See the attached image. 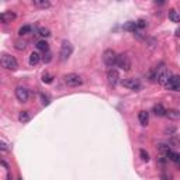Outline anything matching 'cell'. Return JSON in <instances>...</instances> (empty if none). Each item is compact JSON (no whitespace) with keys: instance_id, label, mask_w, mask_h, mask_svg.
I'll return each mask as SVG.
<instances>
[{"instance_id":"cell-1","label":"cell","mask_w":180,"mask_h":180,"mask_svg":"<svg viewBox=\"0 0 180 180\" xmlns=\"http://www.w3.org/2000/svg\"><path fill=\"white\" fill-rule=\"evenodd\" d=\"M153 79H155L159 85H165V86L168 85L169 79H170V75H169L168 69L165 68V65H159L158 68H156L155 75H153Z\"/></svg>"},{"instance_id":"cell-2","label":"cell","mask_w":180,"mask_h":180,"mask_svg":"<svg viewBox=\"0 0 180 180\" xmlns=\"http://www.w3.org/2000/svg\"><path fill=\"white\" fill-rule=\"evenodd\" d=\"M2 66L7 70H16L18 68V63H17V59L8 53H3L2 55Z\"/></svg>"},{"instance_id":"cell-3","label":"cell","mask_w":180,"mask_h":180,"mask_svg":"<svg viewBox=\"0 0 180 180\" xmlns=\"http://www.w3.org/2000/svg\"><path fill=\"white\" fill-rule=\"evenodd\" d=\"M63 82L70 87H78L83 83V79H82V76H79L78 73H68L65 78H63Z\"/></svg>"},{"instance_id":"cell-4","label":"cell","mask_w":180,"mask_h":180,"mask_svg":"<svg viewBox=\"0 0 180 180\" xmlns=\"http://www.w3.org/2000/svg\"><path fill=\"white\" fill-rule=\"evenodd\" d=\"M72 52H73V45L70 44L69 41L62 42L61 51H59V58H61V61H66V59L72 55Z\"/></svg>"},{"instance_id":"cell-5","label":"cell","mask_w":180,"mask_h":180,"mask_svg":"<svg viewBox=\"0 0 180 180\" xmlns=\"http://www.w3.org/2000/svg\"><path fill=\"white\" fill-rule=\"evenodd\" d=\"M117 53L113 51V49H106L104 52H103V61H104V63H106L107 66H110V68H113V66L117 63Z\"/></svg>"},{"instance_id":"cell-6","label":"cell","mask_w":180,"mask_h":180,"mask_svg":"<svg viewBox=\"0 0 180 180\" xmlns=\"http://www.w3.org/2000/svg\"><path fill=\"white\" fill-rule=\"evenodd\" d=\"M115 65L123 70H130L131 69V59L125 53H120L118 56H117V63Z\"/></svg>"},{"instance_id":"cell-7","label":"cell","mask_w":180,"mask_h":180,"mask_svg":"<svg viewBox=\"0 0 180 180\" xmlns=\"http://www.w3.org/2000/svg\"><path fill=\"white\" fill-rule=\"evenodd\" d=\"M121 85H123L124 87L130 89V90H139L141 89V82H139L138 79H135V78L124 79V80H121Z\"/></svg>"},{"instance_id":"cell-8","label":"cell","mask_w":180,"mask_h":180,"mask_svg":"<svg viewBox=\"0 0 180 180\" xmlns=\"http://www.w3.org/2000/svg\"><path fill=\"white\" fill-rule=\"evenodd\" d=\"M16 97H17V100H18V101L25 103L27 100H28V97H30L28 89H25V87H23V86H18L16 89Z\"/></svg>"},{"instance_id":"cell-9","label":"cell","mask_w":180,"mask_h":180,"mask_svg":"<svg viewBox=\"0 0 180 180\" xmlns=\"http://www.w3.org/2000/svg\"><path fill=\"white\" fill-rule=\"evenodd\" d=\"M166 86H168V89L173 90V92H180V76H177V75L170 76Z\"/></svg>"},{"instance_id":"cell-10","label":"cell","mask_w":180,"mask_h":180,"mask_svg":"<svg viewBox=\"0 0 180 180\" xmlns=\"http://www.w3.org/2000/svg\"><path fill=\"white\" fill-rule=\"evenodd\" d=\"M107 79H108V83L115 86L117 83L120 82V73L117 69H110L108 70V73H107Z\"/></svg>"},{"instance_id":"cell-11","label":"cell","mask_w":180,"mask_h":180,"mask_svg":"<svg viewBox=\"0 0 180 180\" xmlns=\"http://www.w3.org/2000/svg\"><path fill=\"white\" fill-rule=\"evenodd\" d=\"M14 18H16V14L13 11H4V13H2V16H0V20H2L3 24L11 23V20H14Z\"/></svg>"},{"instance_id":"cell-12","label":"cell","mask_w":180,"mask_h":180,"mask_svg":"<svg viewBox=\"0 0 180 180\" xmlns=\"http://www.w3.org/2000/svg\"><path fill=\"white\" fill-rule=\"evenodd\" d=\"M153 113H155V115H158V117H165L166 113H168V110H166L162 104H155V106H153Z\"/></svg>"},{"instance_id":"cell-13","label":"cell","mask_w":180,"mask_h":180,"mask_svg":"<svg viewBox=\"0 0 180 180\" xmlns=\"http://www.w3.org/2000/svg\"><path fill=\"white\" fill-rule=\"evenodd\" d=\"M138 120H139V124L145 127V125H148V123H149V114H148L146 111H139Z\"/></svg>"},{"instance_id":"cell-14","label":"cell","mask_w":180,"mask_h":180,"mask_svg":"<svg viewBox=\"0 0 180 180\" xmlns=\"http://www.w3.org/2000/svg\"><path fill=\"white\" fill-rule=\"evenodd\" d=\"M168 16H169V20L173 21V23H180V14L176 11V10H169L168 13Z\"/></svg>"},{"instance_id":"cell-15","label":"cell","mask_w":180,"mask_h":180,"mask_svg":"<svg viewBox=\"0 0 180 180\" xmlns=\"http://www.w3.org/2000/svg\"><path fill=\"white\" fill-rule=\"evenodd\" d=\"M42 58H41V55L38 52H33L31 55H30V65H37V63H40V61H41Z\"/></svg>"},{"instance_id":"cell-16","label":"cell","mask_w":180,"mask_h":180,"mask_svg":"<svg viewBox=\"0 0 180 180\" xmlns=\"http://www.w3.org/2000/svg\"><path fill=\"white\" fill-rule=\"evenodd\" d=\"M40 51H42V52H49V44L45 40H41V41H38L37 45H35Z\"/></svg>"},{"instance_id":"cell-17","label":"cell","mask_w":180,"mask_h":180,"mask_svg":"<svg viewBox=\"0 0 180 180\" xmlns=\"http://www.w3.org/2000/svg\"><path fill=\"white\" fill-rule=\"evenodd\" d=\"M123 28L127 30V31H132V33H135V31L138 30V27H137V21H128Z\"/></svg>"},{"instance_id":"cell-18","label":"cell","mask_w":180,"mask_h":180,"mask_svg":"<svg viewBox=\"0 0 180 180\" xmlns=\"http://www.w3.org/2000/svg\"><path fill=\"white\" fill-rule=\"evenodd\" d=\"M34 4L37 6V7H41V8H48L51 6L48 0H34Z\"/></svg>"},{"instance_id":"cell-19","label":"cell","mask_w":180,"mask_h":180,"mask_svg":"<svg viewBox=\"0 0 180 180\" xmlns=\"http://www.w3.org/2000/svg\"><path fill=\"white\" fill-rule=\"evenodd\" d=\"M31 31H33V27H31V25H23V27L18 30V34L23 37V35H27V34H30Z\"/></svg>"},{"instance_id":"cell-20","label":"cell","mask_w":180,"mask_h":180,"mask_svg":"<svg viewBox=\"0 0 180 180\" xmlns=\"http://www.w3.org/2000/svg\"><path fill=\"white\" fill-rule=\"evenodd\" d=\"M30 118H31V115H30L28 111H21L20 115H18V120L21 123H27V121H30Z\"/></svg>"},{"instance_id":"cell-21","label":"cell","mask_w":180,"mask_h":180,"mask_svg":"<svg viewBox=\"0 0 180 180\" xmlns=\"http://www.w3.org/2000/svg\"><path fill=\"white\" fill-rule=\"evenodd\" d=\"M166 117H169V118H172V120H177V118H180V111L169 110L168 113H166Z\"/></svg>"},{"instance_id":"cell-22","label":"cell","mask_w":180,"mask_h":180,"mask_svg":"<svg viewBox=\"0 0 180 180\" xmlns=\"http://www.w3.org/2000/svg\"><path fill=\"white\" fill-rule=\"evenodd\" d=\"M158 149H159L160 152H162V153H163L165 156H168V153L170 151H172V149H170V146H169V145H163V143H160L159 146H158Z\"/></svg>"},{"instance_id":"cell-23","label":"cell","mask_w":180,"mask_h":180,"mask_svg":"<svg viewBox=\"0 0 180 180\" xmlns=\"http://www.w3.org/2000/svg\"><path fill=\"white\" fill-rule=\"evenodd\" d=\"M38 34H40V35H41V37H49V35H51V31H49L48 28H45V27H40V28H38Z\"/></svg>"},{"instance_id":"cell-24","label":"cell","mask_w":180,"mask_h":180,"mask_svg":"<svg viewBox=\"0 0 180 180\" xmlns=\"http://www.w3.org/2000/svg\"><path fill=\"white\" fill-rule=\"evenodd\" d=\"M53 80V76L51 73H44L42 75V82L44 83H52Z\"/></svg>"},{"instance_id":"cell-25","label":"cell","mask_w":180,"mask_h":180,"mask_svg":"<svg viewBox=\"0 0 180 180\" xmlns=\"http://www.w3.org/2000/svg\"><path fill=\"white\" fill-rule=\"evenodd\" d=\"M139 156H141V159H142L143 162H148V160H149V153H148L145 149H141V151H139Z\"/></svg>"},{"instance_id":"cell-26","label":"cell","mask_w":180,"mask_h":180,"mask_svg":"<svg viewBox=\"0 0 180 180\" xmlns=\"http://www.w3.org/2000/svg\"><path fill=\"white\" fill-rule=\"evenodd\" d=\"M137 27H138V30H142L146 27V21L143 20V18H139L138 21H137Z\"/></svg>"},{"instance_id":"cell-27","label":"cell","mask_w":180,"mask_h":180,"mask_svg":"<svg viewBox=\"0 0 180 180\" xmlns=\"http://www.w3.org/2000/svg\"><path fill=\"white\" fill-rule=\"evenodd\" d=\"M42 61H44L45 63H49V62L52 61V53H51V52H45L44 58H42Z\"/></svg>"},{"instance_id":"cell-28","label":"cell","mask_w":180,"mask_h":180,"mask_svg":"<svg viewBox=\"0 0 180 180\" xmlns=\"http://www.w3.org/2000/svg\"><path fill=\"white\" fill-rule=\"evenodd\" d=\"M41 103H42V106H48L49 103H51V100H49L48 96H45V94H41Z\"/></svg>"},{"instance_id":"cell-29","label":"cell","mask_w":180,"mask_h":180,"mask_svg":"<svg viewBox=\"0 0 180 180\" xmlns=\"http://www.w3.org/2000/svg\"><path fill=\"white\" fill-rule=\"evenodd\" d=\"M25 48V42L23 41H16V49H18V51H23V49Z\"/></svg>"},{"instance_id":"cell-30","label":"cell","mask_w":180,"mask_h":180,"mask_svg":"<svg viewBox=\"0 0 180 180\" xmlns=\"http://www.w3.org/2000/svg\"><path fill=\"white\" fill-rule=\"evenodd\" d=\"M2 151H3V152L8 151V145H7V142H6L4 139H2Z\"/></svg>"},{"instance_id":"cell-31","label":"cell","mask_w":180,"mask_h":180,"mask_svg":"<svg viewBox=\"0 0 180 180\" xmlns=\"http://www.w3.org/2000/svg\"><path fill=\"white\" fill-rule=\"evenodd\" d=\"M169 143H170V145H180V141L177 138H175V135H173V138L169 141Z\"/></svg>"},{"instance_id":"cell-32","label":"cell","mask_w":180,"mask_h":180,"mask_svg":"<svg viewBox=\"0 0 180 180\" xmlns=\"http://www.w3.org/2000/svg\"><path fill=\"white\" fill-rule=\"evenodd\" d=\"M165 132L173 137V135H175V132H176V128H173V127H172V128H166V131H165Z\"/></svg>"},{"instance_id":"cell-33","label":"cell","mask_w":180,"mask_h":180,"mask_svg":"<svg viewBox=\"0 0 180 180\" xmlns=\"http://www.w3.org/2000/svg\"><path fill=\"white\" fill-rule=\"evenodd\" d=\"M176 35H177V37H180V27L176 30Z\"/></svg>"},{"instance_id":"cell-34","label":"cell","mask_w":180,"mask_h":180,"mask_svg":"<svg viewBox=\"0 0 180 180\" xmlns=\"http://www.w3.org/2000/svg\"><path fill=\"white\" fill-rule=\"evenodd\" d=\"M6 180H11V176H10L8 173H7V179H6Z\"/></svg>"}]
</instances>
